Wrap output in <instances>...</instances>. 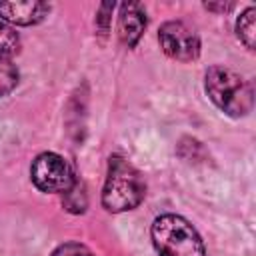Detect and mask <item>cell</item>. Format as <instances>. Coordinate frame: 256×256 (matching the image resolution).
I'll return each instance as SVG.
<instances>
[{
  "label": "cell",
  "mask_w": 256,
  "mask_h": 256,
  "mask_svg": "<svg viewBox=\"0 0 256 256\" xmlns=\"http://www.w3.org/2000/svg\"><path fill=\"white\" fill-rule=\"evenodd\" d=\"M204 88L210 100L228 116L242 118L252 110V84L226 66H212L204 74Z\"/></svg>",
  "instance_id": "1"
},
{
  "label": "cell",
  "mask_w": 256,
  "mask_h": 256,
  "mask_svg": "<svg viewBox=\"0 0 256 256\" xmlns=\"http://www.w3.org/2000/svg\"><path fill=\"white\" fill-rule=\"evenodd\" d=\"M146 194L142 174L124 158L112 156L108 162V174L102 188V206L108 212H126L136 208Z\"/></svg>",
  "instance_id": "2"
},
{
  "label": "cell",
  "mask_w": 256,
  "mask_h": 256,
  "mask_svg": "<svg viewBox=\"0 0 256 256\" xmlns=\"http://www.w3.org/2000/svg\"><path fill=\"white\" fill-rule=\"evenodd\" d=\"M150 234L158 256H206L200 234L182 216H158L152 222Z\"/></svg>",
  "instance_id": "3"
},
{
  "label": "cell",
  "mask_w": 256,
  "mask_h": 256,
  "mask_svg": "<svg viewBox=\"0 0 256 256\" xmlns=\"http://www.w3.org/2000/svg\"><path fill=\"white\" fill-rule=\"evenodd\" d=\"M30 178L34 182V186L42 192H68L74 182H76V174L74 168L70 166V162L56 154V152H42L32 160L30 166Z\"/></svg>",
  "instance_id": "4"
},
{
  "label": "cell",
  "mask_w": 256,
  "mask_h": 256,
  "mask_svg": "<svg viewBox=\"0 0 256 256\" xmlns=\"http://www.w3.org/2000/svg\"><path fill=\"white\" fill-rule=\"evenodd\" d=\"M158 42L170 58L180 62H190L200 54V40L196 32L178 20H170L160 26Z\"/></svg>",
  "instance_id": "5"
},
{
  "label": "cell",
  "mask_w": 256,
  "mask_h": 256,
  "mask_svg": "<svg viewBox=\"0 0 256 256\" xmlns=\"http://www.w3.org/2000/svg\"><path fill=\"white\" fill-rule=\"evenodd\" d=\"M146 28V12L138 2H128L120 6L118 14V36L124 46L132 48L138 44Z\"/></svg>",
  "instance_id": "6"
},
{
  "label": "cell",
  "mask_w": 256,
  "mask_h": 256,
  "mask_svg": "<svg viewBox=\"0 0 256 256\" xmlns=\"http://www.w3.org/2000/svg\"><path fill=\"white\" fill-rule=\"evenodd\" d=\"M50 12L44 2H0V18L16 26H32L42 22Z\"/></svg>",
  "instance_id": "7"
},
{
  "label": "cell",
  "mask_w": 256,
  "mask_h": 256,
  "mask_svg": "<svg viewBox=\"0 0 256 256\" xmlns=\"http://www.w3.org/2000/svg\"><path fill=\"white\" fill-rule=\"evenodd\" d=\"M236 34L248 50H254V38H256V8L254 6L246 8L236 20Z\"/></svg>",
  "instance_id": "8"
},
{
  "label": "cell",
  "mask_w": 256,
  "mask_h": 256,
  "mask_svg": "<svg viewBox=\"0 0 256 256\" xmlns=\"http://www.w3.org/2000/svg\"><path fill=\"white\" fill-rule=\"evenodd\" d=\"M20 50V38L18 34L4 22H0V58L10 60Z\"/></svg>",
  "instance_id": "9"
},
{
  "label": "cell",
  "mask_w": 256,
  "mask_h": 256,
  "mask_svg": "<svg viewBox=\"0 0 256 256\" xmlns=\"http://www.w3.org/2000/svg\"><path fill=\"white\" fill-rule=\"evenodd\" d=\"M18 84V70L10 60L0 58V98L10 94Z\"/></svg>",
  "instance_id": "10"
},
{
  "label": "cell",
  "mask_w": 256,
  "mask_h": 256,
  "mask_svg": "<svg viewBox=\"0 0 256 256\" xmlns=\"http://www.w3.org/2000/svg\"><path fill=\"white\" fill-rule=\"evenodd\" d=\"M50 256H94L86 246L82 244H76V242H68V244H62L58 246Z\"/></svg>",
  "instance_id": "11"
}]
</instances>
